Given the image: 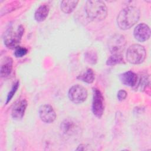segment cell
<instances>
[{"label": "cell", "mask_w": 151, "mask_h": 151, "mask_svg": "<svg viewBox=\"0 0 151 151\" xmlns=\"http://www.w3.org/2000/svg\"><path fill=\"white\" fill-rule=\"evenodd\" d=\"M140 12L136 6H129L122 9L117 17V24L122 29H128L139 20Z\"/></svg>", "instance_id": "obj_1"}, {"label": "cell", "mask_w": 151, "mask_h": 151, "mask_svg": "<svg viewBox=\"0 0 151 151\" xmlns=\"http://www.w3.org/2000/svg\"><path fill=\"white\" fill-rule=\"evenodd\" d=\"M85 11L88 18L94 21H101L104 19L107 15V6L102 1H86Z\"/></svg>", "instance_id": "obj_2"}, {"label": "cell", "mask_w": 151, "mask_h": 151, "mask_svg": "<svg viewBox=\"0 0 151 151\" xmlns=\"http://www.w3.org/2000/svg\"><path fill=\"white\" fill-rule=\"evenodd\" d=\"M146 57L145 47L139 44L131 45L126 52V58L129 63L133 64L142 63Z\"/></svg>", "instance_id": "obj_3"}, {"label": "cell", "mask_w": 151, "mask_h": 151, "mask_svg": "<svg viewBox=\"0 0 151 151\" xmlns=\"http://www.w3.org/2000/svg\"><path fill=\"white\" fill-rule=\"evenodd\" d=\"M87 91L83 86L76 84L71 87L68 91L69 99L75 104L83 103L87 97Z\"/></svg>", "instance_id": "obj_4"}, {"label": "cell", "mask_w": 151, "mask_h": 151, "mask_svg": "<svg viewBox=\"0 0 151 151\" xmlns=\"http://www.w3.org/2000/svg\"><path fill=\"white\" fill-rule=\"evenodd\" d=\"M93 91L92 111L96 117L100 119L103 116L104 110V97L101 92L98 88H93Z\"/></svg>", "instance_id": "obj_5"}, {"label": "cell", "mask_w": 151, "mask_h": 151, "mask_svg": "<svg viewBox=\"0 0 151 151\" xmlns=\"http://www.w3.org/2000/svg\"><path fill=\"white\" fill-rule=\"evenodd\" d=\"M24 32V28L22 25L18 26L16 31H9L4 39L5 45L9 48H16L19 46Z\"/></svg>", "instance_id": "obj_6"}, {"label": "cell", "mask_w": 151, "mask_h": 151, "mask_svg": "<svg viewBox=\"0 0 151 151\" xmlns=\"http://www.w3.org/2000/svg\"><path fill=\"white\" fill-rule=\"evenodd\" d=\"M126 45V39L121 34H114L108 42L109 49L112 54H122L125 49Z\"/></svg>", "instance_id": "obj_7"}, {"label": "cell", "mask_w": 151, "mask_h": 151, "mask_svg": "<svg viewBox=\"0 0 151 151\" xmlns=\"http://www.w3.org/2000/svg\"><path fill=\"white\" fill-rule=\"evenodd\" d=\"M38 114L41 120L45 123H51L56 118V114L54 109L49 104L41 106L38 110Z\"/></svg>", "instance_id": "obj_8"}, {"label": "cell", "mask_w": 151, "mask_h": 151, "mask_svg": "<svg viewBox=\"0 0 151 151\" xmlns=\"http://www.w3.org/2000/svg\"><path fill=\"white\" fill-rule=\"evenodd\" d=\"M133 35L135 39L138 41H146L149 40L150 37V27L145 23L139 24L134 29Z\"/></svg>", "instance_id": "obj_9"}, {"label": "cell", "mask_w": 151, "mask_h": 151, "mask_svg": "<svg viewBox=\"0 0 151 151\" xmlns=\"http://www.w3.org/2000/svg\"><path fill=\"white\" fill-rule=\"evenodd\" d=\"M27 105L28 103L25 99L18 100L14 104L12 109L11 115L12 118L16 120H21L24 116Z\"/></svg>", "instance_id": "obj_10"}, {"label": "cell", "mask_w": 151, "mask_h": 151, "mask_svg": "<svg viewBox=\"0 0 151 151\" xmlns=\"http://www.w3.org/2000/svg\"><path fill=\"white\" fill-rule=\"evenodd\" d=\"M61 132L67 136H73L76 134L78 130L77 124L71 119H66L64 120L60 125Z\"/></svg>", "instance_id": "obj_11"}, {"label": "cell", "mask_w": 151, "mask_h": 151, "mask_svg": "<svg viewBox=\"0 0 151 151\" xmlns=\"http://www.w3.org/2000/svg\"><path fill=\"white\" fill-rule=\"evenodd\" d=\"M137 75L132 71L124 72L119 76L120 80L122 84L126 86L132 87H134L135 86L137 83Z\"/></svg>", "instance_id": "obj_12"}, {"label": "cell", "mask_w": 151, "mask_h": 151, "mask_svg": "<svg viewBox=\"0 0 151 151\" xmlns=\"http://www.w3.org/2000/svg\"><path fill=\"white\" fill-rule=\"evenodd\" d=\"M13 61L12 59L8 56L5 57L1 60L0 74L1 77H6L9 76L12 70Z\"/></svg>", "instance_id": "obj_13"}, {"label": "cell", "mask_w": 151, "mask_h": 151, "mask_svg": "<svg viewBox=\"0 0 151 151\" xmlns=\"http://www.w3.org/2000/svg\"><path fill=\"white\" fill-rule=\"evenodd\" d=\"M50 7L47 4L41 5L34 13V18L38 22L44 21L48 15Z\"/></svg>", "instance_id": "obj_14"}, {"label": "cell", "mask_w": 151, "mask_h": 151, "mask_svg": "<svg viewBox=\"0 0 151 151\" xmlns=\"http://www.w3.org/2000/svg\"><path fill=\"white\" fill-rule=\"evenodd\" d=\"M77 78L83 82L90 84L94 81L95 74L91 68H88L78 75Z\"/></svg>", "instance_id": "obj_15"}, {"label": "cell", "mask_w": 151, "mask_h": 151, "mask_svg": "<svg viewBox=\"0 0 151 151\" xmlns=\"http://www.w3.org/2000/svg\"><path fill=\"white\" fill-rule=\"evenodd\" d=\"M78 2V1L76 0L63 1L61 2V9L65 14H70L76 8Z\"/></svg>", "instance_id": "obj_16"}, {"label": "cell", "mask_w": 151, "mask_h": 151, "mask_svg": "<svg viewBox=\"0 0 151 151\" xmlns=\"http://www.w3.org/2000/svg\"><path fill=\"white\" fill-rule=\"evenodd\" d=\"M123 63H124V61L122 54H112L106 61V64L107 65H114Z\"/></svg>", "instance_id": "obj_17"}, {"label": "cell", "mask_w": 151, "mask_h": 151, "mask_svg": "<svg viewBox=\"0 0 151 151\" xmlns=\"http://www.w3.org/2000/svg\"><path fill=\"white\" fill-rule=\"evenodd\" d=\"M86 61L90 64H95L97 61V54L93 50H89L84 54Z\"/></svg>", "instance_id": "obj_18"}, {"label": "cell", "mask_w": 151, "mask_h": 151, "mask_svg": "<svg viewBox=\"0 0 151 151\" xmlns=\"http://www.w3.org/2000/svg\"><path fill=\"white\" fill-rule=\"evenodd\" d=\"M18 87H19V81H17L13 84V86L11 87V89L10 90L8 94L7 98H6V104H7L8 102H9L11 101V100L12 99L13 96L15 95V93H16Z\"/></svg>", "instance_id": "obj_19"}, {"label": "cell", "mask_w": 151, "mask_h": 151, "mask_svg": "<svg viewBox=\"0 0 151 151\" xmlns=\"http://www.w3.org/2000/svg\"><path fill=\"white\" fill-rule=\"evenodd\" d=\"M28 52V50L25 47H19L18 46L15 48V52H14V55L17 58H20L22 57L24 55H25Z\"/></svg>", "instance_id": "obj_20"}, {"label": "cell", "mask_w": 151, "mask_h": 151, "mask_svg": "<svg viewBox=\"0 0 151 151\" xmlns=\"http://www.w3.org/2000/svg\"><path fill=\"white\" fill-rule=\"evenodd\" d=\"M127 92L124 90H120L117 93V99L119 101H123L124 100L126 97H127Z\"/></svg>", "instance_id": "obj_21"}]
</instances>
